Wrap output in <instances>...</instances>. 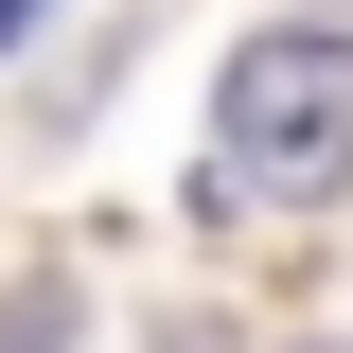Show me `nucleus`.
Segmentation results:
<instances>
[{
	"mask_svg": "<svg viewBox=\"0 0 353 353\" xmlns=\"http://www.w3.org/2000/svg\"><path fill=\"white\" fill-rule=\"evenodd\" d=\"M36 18H53V0H0V53H18V36H36Z\"/></svg>",
	"mask_w": 353,
	"mask_h": 353,
	"instance_id": "2",
	"label": "nucleus"
},
{
	"mask_svg": "<svg viewBox=\"0 0 353 353\" xmlns=\"http://www.w3.org/2000/svg\"><path fill=\"white\" fill-rule=\"evenodd\" d=\"M212 194H248V212L353 194V36L336 18H283L212 71Z\"/></svg>",
	"mask_w": 353,
	"mask_h": 353,
	"instance_id": "1",
	"label": "nucleus"
}]
</instances>
